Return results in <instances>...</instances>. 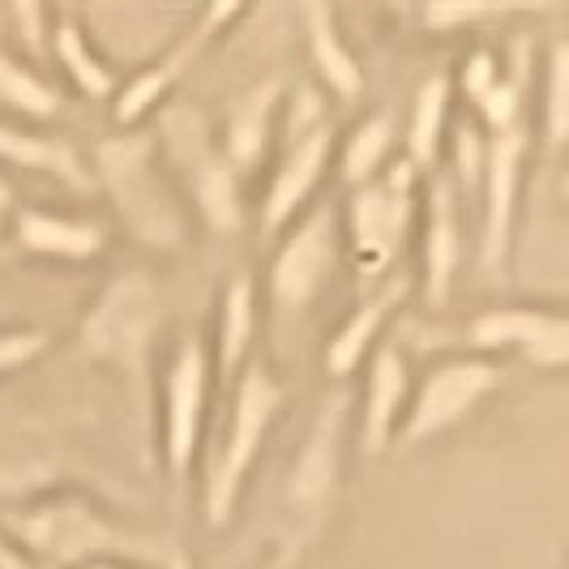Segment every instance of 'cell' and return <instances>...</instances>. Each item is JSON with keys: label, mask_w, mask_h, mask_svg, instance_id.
Instances as JSON below:
<instances>
[{"label": "cell", "mask_w": 569, "mask_h": 569, "mask_svg": "<svg viewBox=\"0 0 569 569\" xmlns=\"http://www.w3.org/2000/svg\"><path fill=\"white\" fill-rule=\"evenodd\" d=\"M274 240L279 244H274L270 270H266V296L283 313H309L342 270L339 201L317 198Z\"/></svg>", "instance_id": "8fae6325"}, {"label": "cell", "mask_w": 569, "mask_h": 569, "mask_svg": "<svg viewBox=\"0 0 569 569\" xmlns=\"http://www.w3.org/2000/svg\"><path fill=\"white\" fill-rule=\"evenodd\" d=\"M0 168L30 171V176H48L73 193L94 189L90 184V168H86V154L69 138L48 133L39 124H22V120H9L0 116Z\"/></svg>", "instance_id": "7402d4cb"}, {"label": "cell", "mask_w": 569, "mask_h": 569, "mask_svg": "<svg viewBox=\"0 0 569 569\" xmlns=\"http://www.w3.org/2000/svg\"><path fill=\"white\" fill-rule=\"evenodd\" d=\"M347 455H351V390L339 386L335 395L317 402L313 420L283 471L279 566H296L326 536L330 518L339 510L342 485H347Z\"/></svg>", "instance_id": "5b68a950"}, {"label": "cell", "mask_w": 569, "mask_h": 569, "mask_svg": "<svg viewBox=\"0 0 569 569\" xmlns=\"http://www.w3.org/2000/svg\"><path fill=\"white\" fill-rule=\"evenodd\" d=\"M536 129H540V154L552 163V159L566 150V133H569V43L566 39H552L548 52H543L540 116H536Z\"/></svg>", "instance_id": "4316f807"}, {"label": "cell", "mask_w": 569, "mask_h": 569, "mask_svg": "<svg viewBox=\"0 0 569 569\" xmlns=\"http://www.w3.org/2000/svg\"><path fill=\"white\" fill-rule=\"evenodd\" d=\"M283 99H287V82L283 78H266V82H253L244 94L231 99L223 124L214 129L219 133V146L228 154V163L244 180L253 176L279 146V124H283Z\"/></svg>", "instance_id": "ffe728a7"}, {"label": "cell", "mask_w": 569, "mask_h": 569, "mask_svg": "<svg viewBox=\"0 0 569 569\" xmlns=\"http://www.w3.org/2000/svg\"><path fill=\"white\" fill-rule=\"evenodd\" d=\"M9 22L13 34L22 43V60L39 64V60L52 57V22H57V9L48 4H9Z\"/></svg>", "instance_id": "4dcf8cb0"}, {"label": "cell", "mask_w": 569, "mask_h": 569, "mask_svg": "<svg viewBox=\"0 0 569 569\" xmlns=\"http://www.w3.org/2000/svg\"><path fill=\"white\" fill-rule=\"evenodd\" d=\"M360 372H365V386L360 395H351V446L365 458H381L390 455L395 432L407 416L416 369L399 339H381Z\"/></svg>", "instance_id": "2e32d148"}, {"label": "cell", "mask_w": 569, "mask_h": 569, "mask_svg": "<svg viewBox=\"0 0 569 569\" xmlns=\"http://www.w3.org/2000/svg\"><path fill=\"white\" fill-rule=\"evenodd\" d=\"M497 390H501V365H492L485 356H471V351L437 356V360L425 365V369L416 372V381H411L407 416H402L390 450H420L428 441L450 437V432L467 425Z\"/></svg>", "instance_id": "9c48e42d"}, {"label": "cell", "mask_w": 569, "mask_h": 569, "mask_svg": "<svg viewBox=\"0 0 569 569\" xmlns=\"http://www.w3.org/2000/svg\"><path fill=\"white\" fill-rule=\"evenodd\" d=\"M168 163L189 214L219 240H236L249 228V180L228 163L214 124L193 103H168L146 124Z\"/></svg>", "instance_id": "52a82bcc"}, {"label": "cell", "mask_w": 569, "mask_h": 569, "mask_svg": "<svg viewBox=\"0 0 569 569\" xmlns=\"http://www.w3.org/2000/svg\"><path fill=\"white\" fill-rule=\"evenodd\" d=\"M257 330H261V283H257L253 270H236V274H228L223 287H219V300H214V330L206 335L219 395L257 360L253 356Z\"/></svg>", "instance_id": "d6986e66"}, {"label": "cell", "mask_w": 569, "mask_h": 569, "mask_svg": "<svg viewBox=\"0 0 569 569\" xmlns=\"http://www.w3.org/2000/svg\"><path fill=\"white\" fill-rule=\"evenodd\" d=\"M407 287L411 283H407L402 274H395V279H386V283L360 291V300L347 309V317L330 330V339L321 347V369H326L330 381L347 386L356 372L365 369V360L377 351V342L386 339V326H390L395 313L402 309Z\"/></svg>", "instance_id": "ac0fdd59"}, {"label": "cell", "mask_w": 569, "mask_h": 569, "mask_svg": "<svg viewBox=\"0 0 569 569\" xmlns=\"http://www.w3.org/2000/svg\"><path fill=\"white\" fill-rule=\"evenodd\" d=\"M13 261H18V257H13V249H9V244H4V236H0V270H4V266H13Z\"/></svg>", "instance_id": "d590c367"}, {"label": "cell", "mask_w": 569, "mask_h": 569, "mask_svg": "<svg viewBox=\"0 0 569 569\" xmlns=\"http://www.w3.org/2000/svg\"><path fill=\"white\" fill-rule=\"evenodd\" d=\"M416 244H420V296L428 309H446L455 300L467 261V228H462V198L455 193L446 168L425 176L420 184V214H416Z\"/></svg>", "instance_id": "9a60e30c"}, {"label": "cell", "mask_w": 569, "mask_h": 569, "mask_svg": "<svg viewBox=\"0 0 569 569\" xmlns=\"http://www.w3.org/2000/svg\"><path fill=\"white\" fill-rule=\"evenodd\" d=\"M420 184L425 176L399 159L377 180L347 189V198L339 201L342 261L360 274V291L399 274V261L416 236Z\"/></svg>", "instance_id": "ba28073f"}, {"label": "cell", "mask_w": 569, "mask_h": 569, "mask_svg": "<svg viewBox=\"0 0 569 569\" xmlns=\"http://www.w3.org/2000/svg\"><path fill=\"white\" fill-rule=\"evenodd\" d=\"M395 150H399L395 112L390 108L365 112L347 133H339V146H335V171H339L342 189H360V184L377 180L395 163Z\"/></svg>", "instance_id": "cb8c5ba5"}, {"label": "cell", "mask_w": 569, "mask_h": 569, "mask_svg": "<svg viewBox=\"0 0 569 569\" xmlns=\"http://www.w3.org/2000/svg\"><path fill=\"white\" fill-rule=\"evenodd\" d=\"M536 138L527 124H513L506 133L488 138L485 176L476 189L480 206V231H476V266L485 279H501L510 270L518 249V219H522V193H527V168H531Z\"/></svg>", "instance_id": "7c38bea8"}, {"label": "cell", "mask_w": 569, "mask_h": 569, "mask_svg": "<svg viewBox=\"0 0 569 569\" xmlns=\"http://www.w3.org/2000/svg\"><path fill=\"white\" fill-rule=\"evenodd\" d=\"M0 531L48 569H78L90 561H138L159 569L168 557L146 531L78 485H52L27 492L0 510Z\"/></svg>", "instance_id": "7a4b0ae2"}, {"label": "cell", "mask_w": 569, "mask_h": 569, "mask_svg": "<svg viewBox=\"0 0 569 569\" xmlns=\"http://www.w3.org/2000/svg\"><path fill=\"white\" fill-rule=\"evenodd\" d=\"M300 30H305V52L313 64L317 90L326 99L356 103L365 94V64L356 57V48L342 34L339 13L330 4H300Z\"/></svg>", "instance_id": "44dd1931"}, {"label": "cell", "mask_w": 569, "mask_h": 569, "mask_svg": "<svg viewBox=\"0 0 569 569\" xmlns=\"http://www.w3.org/2000/svg\"><path fill=\"white\" fill-rule=\"evenodd\" d=\"M0 108L9 112V120L43 124L64 112V90L39 64L22 60L18 52H0Z\"/></svg>", "instance_id": "484cf974"}, {"label": "cell", "mask_w": 569, "mask_h": 569, "mask_svg": "<svg viewBox=\"0 0 569 569\" xmlns=\"http://www.w3.org/2000/svg\"><path fill=\"white\" fill-rule=\"evenodd\" d=\"M90 184L108 198L116 228L146 253H180L193 236V214L180 198L150 129H124L90 150Z\"/></svg>", "instance_id": "3957f363"}, {"label": "cell", "mask_w": 569, "mask_h": 569, "mask_svg": "<svg viewBox=\"0 0 569 569\" xmlns=\"http://www.w3.org/2000/svg\"><path fill=\"white\" fill-rule=\"evenodd\" d=\"M455 73H428L407 116V133H402V163L420 176H432L446 159V142L455 129Z\"/></svg>", "instance_id": "603a6c76"}, {"label": "cell", "mask_w": 569, "mask_h": 569, "mask_svg": "<svg viewBox=\"0 0 569 569\" xmlns=\"http://www.w3.org/2000/svg\"><path fill=\"white\" fill-rule=\"evenodd\" d=\"M0 569H48L43 561H34L30 552H22L18 543L0 531Z\"/></svg>", "instance_id": "d6a6232c"}, {"label": "cell", "mask_w": 569, "mask_h": 569, "mask_svg": "<svg viewBox=\"0 0 569 569\" xmlns=\"http://www.w3.org/2000/svg\"><path fill=\"white\" fill-rule=\"evenodd\" d=\"M531 13L527 4H432L420 9L416 22L437 34H458V30H480L485 22H506V18H522Z\"/></svg>", "instance_id": "f1b7e54d"}, {"label": "cell", "mask_w": 569, "mask_h": 569, "mask_svg": "<svg viewBox=\"0 0 569 569\" xmlns=\"http://www.w3.org/2000/svg\"><path fill=\"white\" fill-rule=\"evenodd\" d=\"M13 206H18V198H13V184H9V180H4V171H0V223L9 219V210H13Z\"/></svg>", "instance_id": "836d02e7"}, {"label": "cell", "mask_w": 569, "mask_h": 569, "mask_svg": "<svg viewBox=\"0 0 569 569\" xmlns=\"http://www.w3.org/2000/svg\"><path fill=\"white\" fill-rule=\"evenodd\" d=\"M78 569H150V566H138V561H90V566H78Z\"/></svg>", "instance_id": "e575fe53"}, {"label": "cell", "mask_w": 569, "mask_h": 569, "mask_svg": "<svg viewBox=\"0 0 569 569\" xmlns=\"http://www.w3.org/2000/svg\"><path fill=\"white\" fill-rule=\"evenodd\" d=\"M163 330H168V300H163V283L154 270L146 266H124L120 274L103 279L99 291L86 300L78 330H73V347L86 365L108 369L120 381L124 399L133 402L138 420L154 428V386H159V347H163Z\"/></svg>", "instance_id": "6da1fadb"}, {"label": "cell", "mask_w": 569, "mask_h": 569, "mask_svg": "<svg viewBox=\"0 0 569 569\" xmlns=\"http://www.w3.org/2000/svg\"><path fill=\"white\" fill-rule=\"evenodd\" d=\"M214 399H219V386H214L206 335L201 330L180 335L176 347L163 356V369H159L154 428H150V446H154V458L163 467V485H168L176 513L193 497V476L201 471V458H206V432H210Z\"/></svg>", "instance_id": "8992f818"}, {"label": "cell", "mask_w": 569, "mask_h": 569, "mask_svg": "<svg viewBox=\"0 0 569 569\" xmlns=\"http://www.w3.org/2000/svg\"><path fill=\"white\" fill-rule=\"evenodd\" d=\"M52 57L64 69V78L78 86V94L86 99H108L112 103L120 73L112 69V60L99 52L94 34L86 27L78 13H64L57 9V22H52Z\"/></svg>", "instance_id": "d4e9b609"}, {"label": "cell", "mask_w": 569, "mask_h": 569, "mask_svg": "<svg viewBox=\"0 0 569 569\" xmlns=\"http://www.w3.org/2000/svg\"><path fill=\"white\" fill-rule=\"evenodd\" d=\"M48 347H52V335L43 326H0V381L39 365Z\"/></svg>", "instance_id": "f546056e"}, {"label": "cell", "mask_w": 569, "mask_h": 569, "mask_svg": "<svg viewBox=\"0 0 569 569\" xmlns=\"http://www.w3.org/2000/svg\"><path fill=\"white\" fill-rule=\"evenodd\" d=\"M501 69H506V57H501V52H492L488 43L471 48V52L462 57V64H458V78H450V82H455V94H462V99L476 108L488 90L497 86Z\"/></svg>", "instance_id": "1f68e13d"}, {"label": "cell", "mask_w": 569, "mask_h": 569, "mask_svg": "<svg viewBox=\"0 0 569 569\" xmlns=\"http://www.w3.org/2000/svg\"><path fill=\"white\" fill-rule=\"evenodd\" d=\"M240 18H249L244 4H206L189 27L171 39L159 57L138 64L129 78H120L112 94V124L116 133L124 129H146L168 103H176V90L189 78V69L198 64Z\"/></svg>", "instance_id": "30bf717a"}, {"label": "cell", "mask_w": 569, "mask_h": 569, "mask_svg": "<svg viewBox=\"0 0 569 569\" xmlns=\"http://www.w3.org/2000/svg\"><path fill=\"white\" fill-rule=\"evenodd\" d=\"M527 86H531V48L518 43L513 57L506 60V69H501V78H497V86L471 108V120L485 129L488 138H492V133H506V129H513V124H522Z\"/></svg>", "instance_id": "83f0119b"}, {"label": "cell", "mask_w": 569, "mask_h": 569, "mask_svg": "<svg viewBox=\"0 0 569 569\" xmlns=\"http://www.w3.org/2000/svg\"><path fill=\"white\" fill-rule=\"evenodd\" d=\"M467 351L485 360H522L561 372L569 365V317L561 305H488L467 321Z\"/></svg>", "instance_id": "4fadbf2b"}, {"label": "cell", "mask_w": 569, "mask_h": 569, "mask_svg": "<svg viewBox=\"0 0 569 569\" xmlns=\"http://www.w3.org/2000/svg\"><path fill=\"white\" fill-rule=\"evenodd\" d=\"M335 146H339L335 120H321L305 133L279 138L270 176H266L261 198H257V228L266 236H279L291 219H300L321 198V184H326L330 163H335Z\"/></svg>", "instance_id": "5bb4252c"}, {"label": "cell", "mask_w": 569, "mask_h": 569, "mask_svg": "<svg viewBox=\"0 0 569 569\" xmlns=\"http://www.w3.org/2000/svg\"><path fill=\"white\" fill-rule=\"evenodd\" d=\"M287 386L283 377L270 369L266 360H253L223 390V428L214 437V450L201 476V522L206 531H228L240 513V501L249 492L257 462L266 455L274 428L283 420Z\"/></svg>", "instance_id": "277c9868"}, {"label": "cell", "mask_w": 569, "mask_h": 569, "mask_svg": "<svg viewBox=\"0 0 569 569\" xmlns=\"http://www.w3.org/2000/svg\"><path fill=\"white\" fill-rule=\"evenodd\" d=\"M4 244L13 257L57 261V266H90L112 249V228L94 214H69L48 206H13L4 219Z\"/></svg>", "instance_id": "e0dca14e"}]
</instances>
